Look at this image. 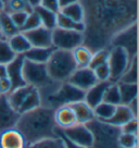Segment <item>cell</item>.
I'll use <instances>...</instances> for the list:
<instances>
[{
    "label": "cell",
    "instance_id": "obj_11",
    "mask_svg": "<svg viewBox=\"0 0 139 148\" xmlns=\"http://www.w3.org/2000/svg\"><path fill=\"white\" fill-rule=\"evenodd\" d=\"M20 118V113L10 105L7 95H0V132L13 129Z\"/></svg>",
    "mask_w": 139,
    "mask_h": 148
},
{
    "label": "cell",
    "instance_id": "obj_23",
    "mask_svg": "<svg viewBox=\"0 0 139 148\" xmlns=\"http://www.w3.org/2000/svg\"><path fill=\"white\" fill-rule=\"evenodd\" d=\"M8 42H9L10 47L12 48V50L15 52V55H24L32 47L26 36L22 32L16 33L13 36L9 37Z\"/></svg>",
    "mask_w": 139,
    "mask_h": 148
},
{
    "label": "cell",
    "instance_id": "obj_40",
    "mask_svg": "<svg viewBox=\"0 0 139 148\" xmlns=\"http://www.w3.org/2000/svg\"><path fill=\"white\" fill-rule=\"evenodd\" d=\"M121 131H122V133L138 135V120H137V118H134L128 122H126L124 125H122Z\"/></svg>",
    "mask_w": 139,
    "mask_h": 148
},
{
    "label": "cell",
    "instance_id": "obj_37",
    "mask_svg": "<svg viewBox=\"0 0 139 148\" xmlns=\"http://www.w3.org/2000/svg\"><path fill=\"white\" fill-rule=\"evenodd\" d=\"M42 26V22H40V18L38 16V14L33 10L32 12H29L27 15V18L25 21V23L23 24V26L21 27L20 32L25 33L28 32V31H32V29H35V28Z\"/></svg>",
    "mask_w": 139,
    "mask_h": 148
},
{
    "label": "cell",
    "instance_id": "obj_9",
    "mask_svg": "<svg viewBox=\"0 0 139 148\" xmlns=\"http://www.w3.org/2000/svg\"><path fill=\"white\" fill-rule=\"evenodd\" d=\"M119 46L124 48L133 59L137 56V24L134 23L128 27L115 34L111 40L110 47Z\"/></svg>",
    "mask_w": 139,
    "mask_h": 148
},
{
    "label": "cell",
    "instance_id": "obj_44",
    "mask_svg": "<svg viewBox=\"0 0 139 148\" xmlns=\"http://www.w3.org/2000/svg\"><path fill=\"white\" fill-rule=\"evenodd\" d=\"M45 7L47 9L51 10L53 12H59L60 11V7H59V0H42L40 1V5Z\"/></svg>",
    "mask_w": 139,
    "mask_h": 148
},
{
    "label": "cell",
    "instance_id": "obj_42",
    "mask_svg": "<svg viewBox=\"0 0 139 148\" xmlns=\"http://www.w3.org/2000/svg\"><path fill=\"white\" fill-rule=\"evenodd\" d=\"M56 134L58 137H60V138L62 139V142H63V144H64L65 148H85V147H83V146H79V145H77V144L73 143L72 140H70V139L63 134L62 130H61L60 127H58V126L56 127Z\"/></svg>",
    "mask_w": 139,
    "mask_h": 148
},
{
    "label": "cell",
    "instance_id": "obj_46",
    "mask_svg": "<svg viewBox=\"0 0 139 148\" xmlns=\"http://www.w3.org/2000/svg\"><path fill=\"white\" fill-rule=\"evenodd\" d=\"M79 0H59V7H60V9H62L63 7H66V5H72V3H75V2H77Z\"/></svg>",
    "mask_w": 139,
    "mask_h": 148
},
{
    "label": "cell",
    "instance_id": "obj_5",
    "mask_svg": "<svg viewBox=\"0 0 139 148\" xmlns=\"http://www.w3.org/2000/svg\"><path fill=\"white\" fill-rule=\"evenodd\" d=\"M85 98V92L69 83L67 81L62 82L60 87L50 95H48L47 100L50 103V107L56 109L60 106L72 105L77 101H82Z\"/></svg>",
    "mask_w": 139,
    "mask_h": 148
},
{
    "label": "cell",
    "instance_id": "obj_17",
    "mask_svg": "<svg viewBox=\"0 0 139 148\" xmlns=\"http://www.w3.org/2000/svg\"><path fill=\"white\" fill-rule=\"evenodd\" d=\"M112 82H110V81L97 82L93 86H91L89 89H87L85 92V98H84V100L93 109L97 105L102 102L106 89H107L108 86Z\"/></svg>",
    "mask_w": 139,
    "mask_h": 148
},
{
    "label": "cell",
    "instance_id": "obj_18",
    "mask_svg": "<svg viewBox=\"0 0 139 148\" xmlns=\"http://www.w3.org/2000/svg\"><path fill=\"white\" fill-rule=\"evenodd\" d=\"M55 47H31L23 55L24 59L37 63H45L49 60Z\"/></svg>",
    "mask_w": 139,
    "mask_h": 148
},
{
    "label": "cell",
    "instance_id": "obj_24",
    "mask_svg": "<svg viewBox=\"0 0 139 148\" xmlns=\"http://www.w3.org/2000/svg\"><path fill=\"white\" fill-rule=\"evenodd\" d=\"M121 95V103L128 105L135 98H138V86L135 83L117 82Z\"/></svg>",
    "mask_w": 139,
    "mask_h": 148
},
{
    "label": "cell",
    "instance_id": "obj_35",
    "mask_svg": "<svg viewBox=\"0 0 139 148\" xmlns=\"http://www.w3.org/2000/svg\"><path fill=\"white\" fill-rule=\"evenodd\" d=\"M109 55H110V48H102V49H99V50L93 52L89 68L93 70L99 65L107 63L108 59H109Z\"/></svg>",
    "mask_w": 139,
    "mask_h": 148
},
{
    "label": "cell",
    "instance_id": "obj_26",
    "mask_svg": "<svg viewBox=\"0 0 139 148\" xmlns=\"http://www.w3.org/2000/svg\"><path fill=\"white\" fill-rule=\"evenodd\" d=\"M34 11L38 14L42 25L44 27L49 28L51 31L57 27V12H53V11L47 9L42 5L35 7Z\"/></svg>",
    "mask_w": 139,
    "mask_h": 148
},
{
    "label": "cell",
    "instance_id": "obj_51",
    "mask_svg": "<svg viewBox=\"0 0 139 148\" xmlns=\"http://www.w3.org/2000/svg\"><path fill=\"white\" fill-rule=\"evenodd\" d=\"M3 1H7V0H3Z\"/></svg>",
    "mask_w": 139,
    "mask_h": 148
},
{
    "label": "cell",
    "instance_id": "obj_43",
    "mask_svg": "<svg viewBox=\"0 0 139 148\" xmlns=\"http://www.w3.org/2000/svg\"><path fill=\"white\" fill-rule=\"evenodd\" d=\"M11 90H12V84L8 79V76L0 79V95H8Z\"/></svg>",
    "mask_w": 139,
    "mask_h": 148
},
{
    "label": "cell",
    "instance_id": "obj_6",
    "mask_svg": "<svg viewBox=\"0 0 139 148\" xmlns=\"http://www.w3.org/2000/svg\"><path fill=\"white\" fill-rule=\"evenodd\" d=\"M23 76L26 84L32 85L37 89L49 86L53 81L50 79L45 63H37L24 59Z\"/></svg>",
    "mask_w": 139,
    "mask_h": 148
},
{
    "label": "cell",
    "instance_id": "obj_8",
    "mask_svg": "<svg viewBox=\"0 0 139 148\" xmlns=\"http://www.w3.org/2000/svg\"><path fill=\"white\" fill-rule=\"evenodd\" d=\"M83 42L84 33L82 32L60 27L52 29V46L56 49L72 51L76 47L83 45Z\"/></svg>",
    "mask_w": 139,
    "mask_h": 148
},
{
    "label": "cell",
    "instance_id": "obj_39",
    "mask_svg": "<svg viewBox=\"0 0 139 148\" xmlns=\"http://www.w3.org/2000/svg\"><path fill=\"white\" fill-rule=\"evenodd\" d=\"M93 73L96 75V79L98 82H104V81H110V69L108 62L104 64H101L93 69Z\"/></svg>",
    "mask_w": 139,
    "mask_h": 148
},
{
    "label": "cell",
    "instance_id": "obj_48",
    "mask_svg": "<svg viewBox=\"0 0 139 148\" xmlns=\"http://www.w3.org/2000/svg\"><path fill=\"white\" fill-rule=\"evenodd\" d=\"M40 1H42V0H27V2L32 5L33 8H35V7H37V5H40Z\"/></svg>",
    "mask_w": 139,
    "mask_h": 148
},
{
    "label": "cell",
    "instance_id": "obj_33",
    "mask_svg": "<svg viewBox=\"0 0 139 148\" xmlns=\"http://www.w3.org/2000/svg\"><path fill=\"white\" fill-rule=\"evenodd\" d=\"M25 148H65L60 137H51L37 140L35 143L26 145Z\"/></svg>",
    "mask_w": 139,
    "mask_h": 148
},
{
    "label": "cell",
    "instance_id": "obj_14",
    "mask_svg": "<svg viewBox=\"0 0 139 148\" xmlns=\"http://www.w3.org/2000/svg\"><path fill=\"white\" fill-rule=\"evenodd\" d=\"M26 36L32 47H53L52 46V31L44 26L25 32Z\"/></svg>",
    "mask_w": 139,
    "mask_h": 148
},
{
    "label": "cell",
    "instance_id": "obj_16",
    "mask_svg": "<svg viewBox=\"0 0 139 148\" xmlns=\"http://www.w3.org/2000/svg\"><path fill=\"white\" fill-rule=\"evenodd\" d=\"M55 122L58 127L64 130L77 123L74 110L71 105L60 106L55 109Z\"/></svg>",
    "mask_w": 139,
    "mask_h": 148
},
{
    "label": "cell",
    "instance_id": "obj_25",
    "mask_svg": "<svg viewBox=\"0 0 139 148\" xmlns=\"http://www.w3.org/2000/svg\"><path fill=\"white\" fill-rule=\"evenodd\" d=\"M72 55L77 68H87L90 64L93 51L85 45H80L72 50Z\"/></svg>",
    "mask_w": 139,
    "mask_h": 148
},
{
    "label": "cell",
    "instance_id": "obj_7",
    "mask_svg": "<svg viewBox=\"0 0 139 148\" xmlns=\"http://www.w3.org/2000/svg\"><path fill=\"white\" fill-rule=\"evenodd\" d=\"M130 61L132 58L124 48L119 46L110 48V55L108 59V65L110 69V82L117 83L120 81L122 75L129 66Z\"/></svg>",
    "mask_w": 139,
    "mask_h": 148
},
{
    "label": "cell",
    "instance_id": "obj_47",
    "mask_svg": "<svg viewBox=\"0 0 139 148\" xmlns=\"http://www.w3.org/2000/svg\"><path fill=\"white\" fill-rule=\"evenodd\" d=\"M8 72H7V64H1L0 63V79L7 77Z\"/></svg>",
    "mask_w": 139,
    "mask_h": 148
},
{
    "label": "cell",
    "instance_id": "obj_28",
    "mask_svg": "<svg viewBox=\"0 0 139 148\" xmlns=\"http://www.w3.org/2000/svg\"><path fill=\"white\" fill-rule=\"evenodd\" d=\"M60 12L66 15L71 20L75 21V22H84L85 11H84V7L80 3V1H77L75 3L63 7L62 9H60Z\"/></svg>",
    "mask_w": 139,
    "mask_h": 148
},
{
    "label": "cell",
    "instance_id": "obj_19",
    "mask_svg": "<svg viewBox=\"0 0 139 148\" xmlns=\"http://www.w3.org/2000/svg\"><path fill=\"white\" fill-rule=\"evenodd\" d=\"M71 107L73 108L76 116V121L77 123L80 124H86L89 121L95 119V113H93V109L89 106L85 100L82 101H77L75 103H72Z\"/></svg>",
    "mask_w": 139,
    "mask_h": 148
},
{
    "label": "cell",
    "instance_id": "obj_32",
    "mask_svg": "<svg viewBox=\"0 0 139 148\" xmlns=\"http://www.w3.org/2000/svg\"><path fill=\"white\" fill-rule=\"evenodd\" d=\"M102 101L111 103V105H114V106L121 105V95L117 83H111L108 86Z\"/></svg>",
    "mask_w": 139,
    "mask_h": 148
},
{
    "label": "cell",
    "instance_id": "obj_49",
    "mask_svg": "<svg viewBox=\"0 0 139 148\" xmlns=\"http://www.w3.org/2000/svg\"><path fill=\"white\" fill-rule=\"evenodd\" d=\"M5 10V1L3 0H0V12Z\"/></svg>",
    "mask_w": 139,
    "mask_h": 148
},
{
    "label": "cell",
    "instance_id": "obj_21",
    "mask_svg": "<svg viewBox=\"0 0 139 148\" xmlns=\"http://www.w3.org/2000/svg\"><path fill=\"white\" fill-rule=\"evenodd\" d=\"M42 106V96H40V92H39V89H37L36 87H34L29 92L26 98L24 99V101L22 102V105L20 106L19 112L20 114L22 113H25L27 111L34 110L38 107Z\"/></svg>",
    "mask_w": 139,
    "mask_h": 148
},
{
    "label": "cell",
    "instance_id": "obj_2",
    "mask_svg": "<svg viewBox=\"0 0 139 148\" xmlns=\"http://www.w3.org/2000/svg\"><path fill=\"white\" fill-rule=\"evenodd\" d=\"M15 129L22 134L26 145L44 138L58 137L56 134L55 109L51 107H38L20 114Z\"/></svg>",
    "mask_w": 139,
    "mask_h": 148
},
{
    "label": "cell",
    "instance_id": "obj_29",
    "mask_svg": "<svg viewBox=\"0 0 139 148\" xmlns=\"http://www.w3.org/2000/svg\"><path fill=\"white\" fill-rule=\"evenodd\" d=\"M57 27L63 28V29H73V31L84 33L85 23L84 22H75L59 11L57 13Z\"/></svg>",
    "mask_w": 139,
    "mask_h": 148
},
{
    "label": "cell",
    "instance_id": "obj_10",
    "mask_svg": "<svg viewBox=\"0 0 139 148\" xmlns=\"http://www.w3.org/2000/svg\"><path fill=\"white\" fill-rule=\"evenodd\" d=\"M62 132L70 140H72L73 143L77 144L79 146L90 148L93 144V135L88 127L86 126V124L76 123L67 129L62 130Z\"/></svg>",
    "mask_w": 139,
    "mask_h": 148
},
{
    "label": "cell",
    "instance_id": "obj_20",
    "mask_svg": "<svg viewBox=\"0 0 139 148\" xmlns=\"http://www.w3.org/2000/svg\"><path fill=\"white\" fill-rule=\"evenodd\" d=\"M134 118H136V116L133 114V112L130 111L128 106L121 103L119 106H116L113 116L107 122H109L112 125H115V126L121 127L122 125H124L126 122H128V121L134 119Z\"/></svg>",
    "mask_w": 139,
    "mask_h": 148
},
{
    "label": "cell",
    "instance_id": "obj_31",
    "mask_svg": "<svg viewBox=\"0 0 139 148\" xmlns=\"http://www.w3.org/2000/svg\"><path fill=\"white\" fill-rule=\"evenodd\" d=\"M34 8L27 2V0H7L5 1V11L8 13H13L18 11L32 12Z\"/></svg>",
    "mask_w": 139,
    "mask_h": 148
},
{
    "label": "cell",
    "instance_id": "obj_41",
    "mask_svg": "<svg viewBox=\"0 0 139 148\" xmlns=\"http://www.w3.org/2000/svg\"><path fill=\"white\" fill-rule=\"evenodd\" d=\"M28 13H29V12H27V11H18V12L10 13L12 21H13L14 24L18 26L19 29H21V27L23 26V24L25 23V21H26V18H27Z\"/></svg>",
    "mask_w": 139,
    "mask_h": 148
},
{
    "label": "cell",
    "instance_id": "obj_36",
    "mask_svg": "<svg viewBox=\"0 0 139 148\" xmlns=\"http://www.w3.org/2000/svg\"><path fill=\"white\" fill-rule=\"evenodd\" d=\"M119 82L137 84V56L132 59L129 66L127 68L125 73L122 75V77L120 79Z\"/></svg>",
    "mask_w": 139,
    "mask_h": 148
},
{
    "label": "cell",
    "instance_id": "obj_4",
    "mask_svg": "<svg viewBox=\"0 0 139 148\" xmlns=\"http://www.w3.org/2000/svg\"><path fill=\"white\" fill-rule=\"evenodd\" d=\"M47 71L53 82H65L77 69L72 51L56 49L46 63Z\"/></svg>",
    "mask_w": 139,
    "mask_h": 148
},
{
    "label": "cell",
    "instance_id": "obj_34",
    "mask_svg": "<svg viewBox=\"0 0 139 148\" xmlns=\"http://www.w3.org/2000/svg\"><path fill=\"white\" fill-rule=\"evenodd\" d=\"M16 56L18 55H15V52L10 47L7 38L0 40V63L1 64H8Z\"/></svg>",
    "mask_w": 139,
    "mask_h": 148
},
{
    "label": "cell",
    "instance_id": "obj_38",
    "mask_svg": "<svg viewBox=\"0 0 139 148\" xmlns=\"http://www.w3.org/2000/svg\"><path fill=\"white\" fill-rule=\"evenodd\" d=\"M119 143L122 148H138V135L121 133Z\"/></svg>",
    "mask_w": 139,
    "mask_h": 148
},
{
    "label": "cell",
    "instance_id": "obj_15",
    "mask_svg": "<svg viewBox=\"0 0 139 148\" xmlns=\"http://www.w3.org/2000/svg\"><path fill=\"white\" fill-rule=\"evenodd\" d=\"M0 147L1 148H25L26 143L18 130L13 129L5 130L0 135Z\"/></svg>",
    "mask_w": 139,
    "mask_h": 148
},
{
    "label": "cell",
    "instance_id": "obj_45",
    "mask_svg": "<svg viewBox=\"0 0 139 148\" xmlns=\"http://www.w3.org/2000/svg\"><path fill=\"white\" fill-rule=\"evenodd\" d=\"M127 106L130 109V111L133 112V114L137 118L138 116V98H135L134 100H132Z\"/></svg>",
    "mask_w": 139,
    "mask_h": 148
},
{
    "label": "cell",
    "instance_id": "obj_3",
    "mask_svg": "<svg viewBox=\"0 0 139 148\" xmlns=\"http://www.w3.org/2000/svg\"><path fill=\"white\" fill-rule=\"evenodd\" d=\"M86 126L93 135L90 148H122L119 143L122 133L121 127L96 118L86 123Z\"/></svg>",
    "mask_w": 139,
    "mask_h": 148
},
{
    "label": "cell",
    "instance_id": "obj_22",
    "mask_svg": "<svg viewBox=\"0 0 139 148\" xmlns=\"http://www.w3.org/2000/svg\"><path fill=\"white\" fill-rule=\"evenodd\" d=\"M33 88H34V86L26 84V85L21 86V87H19V88L12 89V90L7 95V96H8V99H9L10 105L18 111L20 106H21L22 102L24 101V99L26 98V96L29 94V92L32 90Z\"/></svg>",
    "mask_w": 139,
    "mask_h": 148
},
{
    "label": "cell",
    "instance_id": "obj_12",
    "mask_svg": "<svg viewBox=\"0 0 139 148\" xmlns=\"http://www.w3.org/2000/svg\"><path fill=\"white\" fill-rule=\"evenodd\" d=\"M67 82L73 84L74 86L78 87L84 92H86L87 89H89L97 83L98 81L93 73V70L87 66V68H77L71 74V76L67 79Z\"/></svg>",
    "mask_w": 139,
    "mask_h": 148
},
{
    "label": "cell",
    "instance_id": "obj_1",
    "mask_svg": "<svg viewBox=\"0 0 139 148\" xmlns=\"http://www.w3.org/2000/svg\"><path fill=\"white\" fill-rule=\"evenodd\" d=\"M85 11L83 45L95 51L109 48L113 36L136 23L137 0H79Z\"/></svg>",
    "mask_w": 139,
    "mask_h": 148
},
{
    "label": "cell",
    "instance_id": "obj_30",
    "mask_svg": "<svg viewBox=\"0 0 139 148\" xmlns=\"http://www.w3.org/2000/svg\"><path fill=\"white\" fill-rule=\"evenodd\" d=\"M116 106L108 103V102L102 101L99 105L93 108V113H95V118L99 119L101 121H108L114 113Z\"/></svg>",
    "mask_w": 139,
    "mask_h": 148
},
{
    "label": "cell",
    "instance_id": "obj_13",
    "mask_svg": "<svg viewBox=\"0 0 139 148\" xmlns=\"http://www.w3.org/2000/svg\"><path fill=\"white\" fill-rule=\"evenodd\" d=\"M23 55H18L13 60L7 64V72H8L7 76L12 84V89L26 85L23 76Z\"/></svg>",
    "mask_w": 139,
    "mask_h": 148
},
{
    "label": "cell",
    "instance_id": "obj_50",
    "mask_svg": "<svg viewBox=\"0 0 139 148\" xmlns=\"http://www.w3.org/2000/svg\"><path fill=\"white\" fill-rule=\"evenodd\" d=\"M5 37L3 36V34H2V32H1V31H0V40H1V39H5Z\"/></svg>",
    "mask_w": 139,
    "mask_h": 148
},
{
    "label": "cell",
    "instance_id": "obj_27",
    "mask_svg": "<svg viewBox=\"0 0 139 148\" xmlns=\"http://www.w3.org/2000/svg\"><path fill=\"white\" fill-rule=\"evenodd\" d=\"M0 31L2 32L3 36L8 39L9 37L13 36L14 34L20 32L18 26L14 24V22L11 18L10 13L5 12V10L0 12Z\"/></svg>",
    "mask_w": 139,
    "mask_h": 148
}]
</instances>
